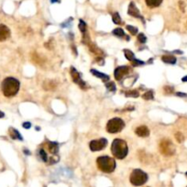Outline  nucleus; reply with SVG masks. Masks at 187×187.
Instances as JSON below:
<instances>
[{"label": "nucleus", "mask_w": 187, "mask_h": 187, "mask_svg": "<svg viewBox=\"0 0 187 187\" xmlns=\"http://www.w3.org/2000/svg\"><path fill=\"white\" fill-rule=\"evenodd\" d=\"M20 87L19 81L13 77H7L5 80L2 82L1 89L5 96L11 97L16 95Z\"/></svg>", "instance_id": "f257e3e1"}, {"label": "nucleus", "mask_w": 187, "mask_h": 187, "mask_svg": "<svg viewBox=\"0 0 187 187\" xmlns=\"http://www.w3.org/2000/svg\"><path fill=\"white\" fill-rule=\"evenodd\" d=\"M111 151L114 157H116L117 159H119V160L124 159L128 155V152H129L127 142L120 139H114L111 146Z\"/></svg>", "instance_id": "f03ea898"}, {"label": "nucleus", "mask_w": 187, "mask_h": 187, "mask_svg": "<svg viewBox=\"0 0 187 187\" xmlns=\"http://www.w3.org/2000/svg\"><path fill=\"white\" fill-rule=\"evenodd\" d=\"M96 163H97L99 170L104 173H107V174L113 173L117 167L116 160L109 156H101V157L97 158Z\"/></svg>", "instance_id": "7ed1b4c3"}, {"label": "nucleus", "mask_w": 187, "mask_h": 187, "mask_svg": "<svg viewBox=\"0 0 187 187\" xmlns=\"http://www.w3.org/2000/svg\"><path fill=\"white\" fill-rule=\"evenodd\" d=\"M129 181L134 186H141L148 181V174L139 169H136L130 174Z\"/></svg>", "instance_id": "20e7f679"}, {"label": "nucleus", "mask_w": 187, "mask_h": 187, "mask_svg": "<svg viewBox=\"0 0 187 187\" xmlns=\"http://www.w3.org/2000/svg\"><path fill=\"white\" fill-rule=\"evenodd\" d=\"M125 122L119 118H114L107 122V131L109 133H119L124 129Z\"/></svg>", "instance_id": "39448f33"}, {"label": "nucleus", "mask_w": 187, "mask_h": 187, "mask_svg": "<svg viewBox=\"0 0 187 187\" xmlns=\"http://www.w3.org/2000/svg\"><path fill=\"white\" fill-rule=\"evenodd\" d=\"M160 153L164 156H172L175 152V147L170 139H162L159 145Z\"/></svg>", "instance_id": "423d86ee"}, {"label": "nucleus", "mask_w": 187, "mask_h": 187, "mask_svg": "<svg viewBox=\"0 0 187 187\" xmlns=\"http://www.w3.org/2000/svg\"><path fill=\"white\" fill-rule=\"evenodd\" d=\"M107 139L105 138H101L99 139H95V140H92L90 142V149L92 151H98L101 150L107 147Z\"/></svg>", "instance_id": "0eeeda50"}, {"label": "nucleus", "mask_w": 187, "mask_h": 187, "mask_svg": "<svg viewBox=\"0 0 187 187\" xmlns=\"http://www.w3.org/2000/svg\"><path fill=\"white\" fill-rule=\"evenodd\" d=\"M70 73H71L73 81L76 84H78L82 89H85V88H86V83H84V81L82 79L80 73L77 72V70H76L74 67H71V72H70Z\"/></svg>", "instance_id": "6e6552de"}, {"label": "nucleus", "mask_w": 187, "mask_h": 187, "mask_svg": "<svg viewBox=\"0 0 187 187\" xmlns=\"http://www.w3.org/2000/svg\"><path fill=\"white\" fill-rule=\"evenodd\" d=\"M130 72V68L128 66H119L118 67L116 70H115V73H114V75H115V78L116 80L120 81L123 77H125L127 74H129Z\"/></svg>", "instance_id": "1a4fd4ad"}, {"label": "nucleus", "mask_w": 187, "mask_h": 187, "mask_svg": "<svg viewBox=\"0 0 187 187\" xmlns=\"http://www.w3.org/2000/svg\"><path fill=\"white\" fill-rule=\"evenodd\" d=\"M128 13L129 15H130V16H132L134 18H140L143 22H144V18H143V17L140 15L139 13V10L137 8V7H136V5H135V3L134 2H130V4H129V10H128Z\"/></svg>", "instance_id": "9d476101"}, {"label": "nucleus", "mask_w": 187, "mask_h": 187, "mask_svg": "<svg viewBox=\"0 0 187 187\" xmlns=\"http://www.w3.org/2000/svg\"><path fill=\"white\" fill-rule=\"evenodd\" d=\"M10 37L9 28L4 24H0V41L8 40Z\"/></svg>", "instance_id": "9b49d317"}, {"label": "nucleus", "mask_w": 187, "mask_h": 187, "mask_svg": "<svg viewBox=\"0 0 187 187\" xmlns=\"http://www.w3.org/2000/svg\"><path fill=\"white\" fill-rule=\"evenodd\" d=\"M135 133L137 134L139 137L145 138V137H148L149 135V129H148V127H146V126H140V127L136 129Z\"/></svg>", "instance_id": "f8f14e48"}, {"label": "nucleus", "mask_w": 187, "mask_h": 187, "mask_svg": "<svg viewBox=\"0 0 187 187\" xmlns=\"http://www.w3.org/2000/svg\"><path fill=\"white\" fill-rule=\"evenodd\" d=\"M57 87V83L54 80H48L44 81L43 83V88L47 91H53Z\"/></svg>", "instance_id": "ddd939ff"}, {"label": "nucleus", "mask_w": 187, "mask_h": 187, "mask_svg": "<svg viewBox=\"0 0 187 187\" xmlns=\"http://www.w3.org/2000/svg\"><path fill=\"white\" fill-rule=\"evenodd\" d=\"M91 73H92V74H94V76H96V77H98V78H100V79H102L103 82H105V83H107L109 81V75H107V74H105V73H101V72H98L97 70H91Z\"/></svg>", "instance_id": "4468645a"}, {"label": "nucleus", "mask_w": 187, "mask_h": 187, "mask_svg": "<svg viewBox=\"0 0 187 187\" xmlns=\"http://www.w3.org/2000/svg\"><path fill=\"white\" fill-rule=\"evenodd\" d=\"M161 60L163 63H168V64H175V63H176V58L172 55H164V56H162Z\"/></svg>", "instance_id": "2eb2a0df"}, {"label": "nucleus", "mask_w": 187, "mask_h": 187, "mask_svg": "<svg viewBox=\"0 0 187 187\" xmlns=\"http://www.w3.org/2000/svg\"><path fill=\"white\" fill-rule=\"evenodd\" d=\"M9 135L10 137L13 139H19V140H22V136L20 135V133L16 129H13V128H10L9 129Z\"/></svg>", "instance_id": "dca6fc26"}, {"label": "nucleus", "mask_w": 187, "mask_h": 187, "mask_svg": "<svg viewBox=\"0 0 187 187\" xmlns=\"http://www.w3.org/2000/svg\"><path fill=\"white\" fill-rule=\"evenodd\" d=\"M48 149H49L50 152L54 155V154H57L59 151V145L56 142H50L48 145Z\"/></svg>", "instance_id": "f3484780"}, {"label": "nucleus", "mask_w": 187, "mask_h": 187, "mask_svg": "<svg viewBox=\"0 0 187 187\" xmlns=\"http://www.w3.org/2000/svg\"><path fill=\"white\" fill-rule=\"evenodd\" d=\"M145 1L147 6L149 8H157L162 2V0H145Z\"/></svg>", "instance_id": "a211bd4d"}, {"label": "nucleus", "mask_w": 187, "mask_h": 187, "mask_svg": "<svg viewBox=\"0 0 187 187\" xmlns=\"http://www.w3.org/2000/svg\"><path fill=\"white\" fill-rule=\"evenodd\" d=\"M124 54H125V57H126L129 61H130V62H132L134 59H135V55H134L133 53H132L131 51L128 50V49H125V50H124Z\"/></svg>", "instance_id": "6ab92c4d"}, {"label": "nucleus", "mask_w": 187, "mask_h": 187, "mask_svg": "<svg viewBox=\"0 0 187 187\" xmlns=\"http://www.w3.org/2000/svg\"><path fill=\"white\" fill-rule=\"evenodd\" d=\"M113 34H114L115 36H117V37H119V38H123V37L126 36L124 30H123L122 28H115V29L113 30Z\"/></svg>", "instance_id": "aec40b11"}, {"label": "nucleus", "mask_w": 187, "mask_h": 187, "mask_svg": "<svg viewBox=\"0 0 187 187\" xmlns=\"http://www.w3.org/2000/svg\"><path fill=\"white\" fill-rule=\"evenodd\" d=\"M112 20H113V22H114L115 24H117V25H120L121 23H122L120 16H119V14L118 13V12H116V13L113 14Z\"/></svg>", "instance_id": "412c9836"}, {"label": "nucleus", "mask_w": 187, "mask_h": 187, "mask_svg": "<svg viewBox=\"0 0 187 187\" xmlns=\"http://www.w3.org/2000/svg\"><path fill=\"white\" fill-rule=\"evenodd\" d=\"M78 27H79V29L83 34L86 32V23L83 19L79 20V26Z\"/></svg>", "instance_id": "4be33fe9"}, {"label": "nucleus", "mask_w": 187, "mask_h": 187, "mask_svg": "<svg viewBox=\"0 0 187 187\" xmlns=\"http://www.w3.org/2000/svg\"><path fill=\"white\" fill-rule=\"evenodd\" d=\"M126 96L128 97H139V92L137 90H131V91H129V92H126Z\"/></svg>", "instance_id": "5701e85b"}, {"label": "nucleus", "mask_w": 187, "mask_h": 187, "mask_svg": "<svg viewBox=\"0 0 187 187\" xmlns=\"http://www.w3.org/2000/svg\"><path fill=\"white\" fill-rule=\"evenodd\" d=\"M107 88L108 91H110V92H116V85H115V83H113V82H108L107 83Z\"/></svg>", "instance_id": "b1692460"}, {"label": "nucleus", "mask_w": 187, "mask_h": 187, "mask_svg": "<svg viewBox=\"0 0 187 187\" xmlns=\"http://www.w3.org/2000/svg\"><path fill=\"white\" fill-rule=\"evenodd\" d=\"M153 92L152 91H148L147 93H145L142 95V98L145 99V100H151L153 99Z\"/></svg>", "instance_id": "393cba45"}, {"label": "nucleus", "mask_w": 187, "mask_h": 187, "mask_svg": "<svg viewBox=\"0 0 187 187\" xmlns=\"http://www.w3.org/2000/svg\"><path fill=\"white\" fill-rule=\"evenodd\" d=\"M127 29H128L132 35H136V34L138 33V28L133 27V26L128 25V26H127Z\"/></svg>", "instance_id": "a878e982"}, {"label": "nucleus", "mask_w": 187, "mask_h": 187, "mask_svg": "<svg viewBox=\"0 0 187 187\" xmlns=\"http://www.w3.org/2000/svg\"><path fill=\"white\" fill-rule=\"evenodd\" d=\"M40 156L43 161H45V162L48 161V156H47L46 152L44 151V149H40Z\"/></svg>", "instance_id": "bb28decb"}, {"label": "nucleus", "mask_w": 187, "mask_h": 187, "mask_svg": "<svg viewBox=\"0 0 187 187\" xmlns=\"http://www.w3.org/2000/svg\"><path fill=\"white\" fill-rule=\"evenodd\" d=\"M175 139H176V140H177L179 143H182V142L184 141V139L183 134L180 133V132H177V133L175 134Z\"/></svg>", "instance_id": "cd10ccee"}, {"label": "nucleus", "mask_w": 187, "mask_h": 187, "mask_svg": "<svg viewBox=\"0 0 187 187\" xmlns=\"http://www.w3.org/2000/svg\"><path fill=\"white\" fill-rule=\"evenodd\" d=\"M131 64L132 66L136 67V66H140V65H143L144 63L142 61H139V60H137V59H134L133 61L131 62Z\"/></svg>", "instance_id": "c85d7f7f"}, {"label": "nucleus", "mask_w": 187, "mask_h": 187, "mask_svg": "<svg viewBox=\"0 0 187 187\" xmlns=\"http://www.w3.org/2000/svg\"><path fill=\"white\" fill-rule=\"evenodd\" d=\"M138 40H139V41L140 43H145L146 40H147V38H146V36H145L143 33H140V34H139V36H138Z\"/></svg>", "instance_id": "c756f323"}, {"label": "nucleus", "mask_w": 187, "mask_h": 187, "mask_svg": "<svg viewBox=\"0 0 187 187\" xmlns=\"http://www.w3.org/2000/svg\"><path fill=\"white\" fill-rule=\"evenodd\" d=\"M164 92L167 94H172L174 92V88L171 86H164Z\"/></svg>", "instance_id": "7c9ffc66"}, {"label": "nucleus", "mask_w": 187, "mask_h": 187, "mask_svg": "<svg viewBox=\"0 0 187 187\" xmlns=\"http://www.w3.org/2000/svg\"><path fill=\"white\" fill-rule=\"evenodd\" d=\"M31 127V124L29 122H24L23 123V128L24 129H29Z\"/></svg>", "instance_id": "2f4dec72"}, {"label": "nucleus", "mask_w": 187, "mask_h": 187, "mask_svg": "<svg viewBox=\"0 0 187 187\" xmlns=\"http://www.w3.org/2000/svg\"><path fill=\"white\" fill-rule=\"evenodd\" d=\"M177 95H179V96H187V94H184V93H177Z\"/></svg>", "instance_id": "473e14b6"}, {"label": "nucleus", "mask_w": 187, "mask_h": 187, "mask_svg": "<svg viewBox=\"0 0 187 187\" xmlns=\"http://www.w3.org/2000/svg\"><path fill=\"white\" fill-rule=\"evenodd\" d=\"M5 117V114L2 112V111H0V119H2V118H4Z\"/></svg>", "instance_id": "72a5a7b5"}, {"label": "nucleus", "mask_w": 187, "mask_h": 187, "mask_svg": "<svg viewBox=\"0 0 187 187\" xmlns=\"http://www.w3.org/2000/svg\"><path fill=\"white\" fill-rule=\"evenodd\" d=\"M182 80H183V82H187V76H184Z\"/></svg>", "instance_id": "f704fd0d"}, {"label": "nucleus", "mask_w": 187, "mask_h": 187, "mask_svg": "<svg viewBox=\"0 0 187 187\" xmlns=\"http://www.w3.org/2000/svg\"><path fill=\"white\" fill-rule=\"evenodd\" d=\"M52 3H56V2H60V0H51Z\"/></svg>", "instance_id": "c9c22d12"}, {"label": "nucleus", "mask_w": 187, "mask_h": 187, "mask_svg": "<svg viewBox=\"0 0 187 187\" xmlns=\"http://www.w3.org/2000/svg\"><path fill=\"white\" fill-rule=\"evenodd\" d=\"M186 176H187V173H186Z\"/></svg>", "instance_id": "e433bc0d"}]
</instances>
